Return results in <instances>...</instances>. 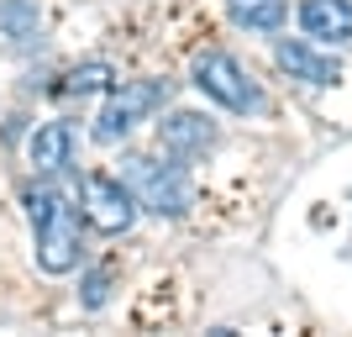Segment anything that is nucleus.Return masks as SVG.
Returning <instances> with one entry per match:
<instances>
[{"instance_id": "nucleus-2", "label": "nucleus", "mask_w": 352, "mask_h": 337, "mask_svg": "<svg viewBox=\"0 0 352 337\" xmlns=\"http://www.w3.org/2000/svg\"><path fill=\"white\" fill-rule=\"evenodd\" d=\"M195 90H200L206 101L236 111V116H263L268 111L263 85H258L232 53H200V59H195Z\"/></svg>"}, {"instance_id": "nucleus-7", "label": "nucleus", "mask_w": 352, "mask_h": 337, "mask_svg": "<svg viewBox=\"0 0 352 337\" xmlns=\"http://www.w3.org/2000/svg\"><path fill=\"white\" fill-rule=\"evenodd\" d=\"M158 147L168 159L190 163V159H200L206 147H216V121L200 116V111H174V116L158 121Z\"/></svg>"}, {"instance_id": "nucleus-3", "label": "nucleus", "mask_w": 352, "mask_h": 337, "mask_svg": "<svg viewBox=\"0 0 352 337\" xmlns=\"http://www.w3.org/2000/svg\"><path fill=\"white\" fill-rule=\"evenodd\" d=\"M126 190L137 195V211H153V216H184L195 205V190L184 179V163L168 159H132L126 163Z\"/></svg>"}, {"instance_id": "nucleus-6", "label": "nucleus", "mask_w": 352, "mask_h": 337, "mask_svg": "<svg viewBox=\"0 0 352 337\" xmlns=\"http://www.w3.org/2000/svg\"><path fill=\"white\" fill-rule=\"evenodd\" d=\"M274 63H279L289 79L316 85V90H326V85H337V79H342V63L331 59V53H321L310 37H279V43H274Z\"/></svg>"}, {"instance_id": "nucleus-10", "label": "nucleus", "mask_w": 352, "mask_h": 337, "mask_svg": "<svg viewBox=\"0 0 352 337\" xmlns=\"http://www.w3.org/2000/svg\"><path fill=\"white\" fill-rule=\"evenodd\" d=\"M226 16L248 32H279L289 21V0H226Z\"/></svg>"}, {"instance_id": "nucleus-8", "label": "nucleus", "mask_w": 352, "mask_h": 337, "mask_svg": "<svg viewBox=\"0 0 352 337\" xmlns=\"http://www.w3.org/2000/svg\"><path fill=\"white\" fill-rule=\"evenodd\" d=\"M300 27L310 43H352V0H305L300 6Z\"/></svg>"}, {"instance_id": "nucleus-5", "label": "nucleus", "mask_w": 352, "mask_h": 337, "mask_svg": "<svg viewBox=\"0 0 352 337\" xmlns=\"http://www.w3.org/2000/svg\"><path fill=\"white\" fill-rule=\"evenodd\" d=\"M85 216H89V227L95 232H105V237H116V232H126L137 221V195L126 190V179H111V174H89L85 179Z\"/></svg>"}, {"instance_id": "nucleus-12", "label": "nucleus", "mask_w": 352, "mask_h": 337, "mask_svg": "<svg viewBox=\"0 0 352 337\" xmlns=\"http://www.w3.org/2000/svg\"><path fill=\"white\" fill-rule=\"evenodd\" d=\"M111 85H116V69L95 59V63H79V69L69 74V85H63V90H69V95H95V90H111Z\"/></svg>"}, {"instance_id": "nucleus-4", "label": "nucleus", "mask_w": 352, "mask_h": 337, "mask_svg": "<svg viewBox=\"0 0 352 337\" xmlns=\"http://www.w3.org/2000/svg\"><path fill=\"white\" fill-rule=\"evenodd\" d=\"M168 101V79H126V85L105 101V111L95 116V143H121L137 121H147L158 105Z\"/></svg>"}, {"instance_id": "nucleus-11", "label": "nucleus", "mask_w": 352, "mask_h": 337, "mask_svg": "<svg viewBox=\"0 0 352 337\" xmlns=\"http://www.w3.org/2000/svg\"><path fill=\"white\" fill-rule=\"evenodd\" d=\"M37 21H43L37 0H0V37H6V43L32 37V32H37Z\"/></svg>"}, {"instance_id": "nucleus-9", "label": "nucleus", "mask_w": 352, "mask_h": 337, "mask_svg": "<svg viewBox=\"0 0 352 337\" xmlns=\"http://www.w3.org/2000/svg\"><path fill=\"white\" fill-rule=\"evenodd\" d=\"M69 159H74V127L69 121H43L27 143V163L37 174H63Z\"/></svg>"}, {"instance_id": "nucleus-1", "label": "nucleus", "mask_w": 352, "mask_h": 337, "mask_svg": "<svg viewBox=\"0 0 352 337\" xmlns=\"http://www.w3.org/2000/svg\"><path fill=\"white\" fill-rule=\"evenodd\" d=\"M27 216H32L37 269L43 274H69L79 264V205H74V195L58 190V185H43L27 201Z\"/></svg>"}]
</instances>
